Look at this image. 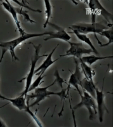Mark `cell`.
Here are the masks:
<instances>
[{"label": "cell", "mask_w": 113, "mask_h": 127, "mask_svg": "<svg viewBox=\"0 0 113 127\" xmlns=\"http://www.w3.org/2000/svg\"><path fill=\"white\" fill-rule=\"evenodd\" d=\"M50 33L51 32H45L43 33H27V32H25L24 33L21 34L20 37L16 38V39H13L12 41H9L0 43V48H1L2 50H4L5 51H9L10 52L12 61H19L18 57L16 56L15 52V50L17 46L20 45L22 42L28 40L30 38L47 36V35L50 34Z\"/></svg>", "instance_id": "6da1fadb"}, {"label": "cell", "mask_w": 113, "mask_h": 127, "mask_svg": "<svg viewBox=\"0 0 113 127\" xmlns=\"http://www.w3.org/2000/svg\"><path fill=\"white\" fill-rule=\"evenodd\" d=\"M34 48H35V53L34 55V57L31 59V64H30V71H29V73L27 75L26 78H24L22 80L19 81V82H22L24 80H26V87H25V89L24 90V91L22 92L21 94H20V96H22V97H24L25 98H26L27 95L28 94V90L29 89V87H30V85L32 83V78H33L34 75V71H35V68H36V63L38 62V60L41 57H47V54H45V55H39V52H40L41 48V45L39 44L38 45H34V44H32Z\"/></svg>", "instance_id": "7a4b0ae2"}, {"label": "cell", "mask_w": 113, "mask_h": 127, "mask_svg": "<svg viewBox=\"0 0 113 127\" xmlns=\"http://www.w3.org/2000/svg\"><path fill=\"white\" fill-rule=\"evenodd\" d=\"M69 28L71 29V31H75L78 32L79 33L83 34L86 35L87 34L90 33V32H93V33H94L96 39L99 42V45H101L102 43L98 39L97 36H96V34H99L102 31L106 30L108 28H107V26H104L102 24L97 23V22L92 23L91 22V24L78 23L76 24L72 25Z\"/></svg>", "instance_id": "3957f363"}, {"label": "cell", "mask_w": 113, "mask_h": 127, "mask_svg": "<svg viewBox=\"0 0 113 127\" xmlns=\"http://www.w3.org/2000/svg\"><path fill=\"white\" fill-rule=\"evenodd\" d=\"M55 84V82L54 81L52 83L46 87H38V88L34 90V92L31 94L27 95L26 102H29V100L30 99H32V98L35 99V101L32 104L29 105V107H31L36 105H38L43 100H45L47 97H50L52 95H56V96L59 97L60 95V92H54L49 91L48 90L50 87L54 86Z\"/></svg>", "instance_id": "277c9868"}, {"label": "cell", "mask_w": 113, "mask_h": 127, "mask_svg": "<svg viewBox=\"0 0 113 127\" xmlns=\"http://www.w3.org/2000/svg\"><path fill=\"white\" fill-rule=\"evenodd\" d=\"M83 94H81V102L73 107V110H76L77 109L81 107H85L88 109L89 113V120H93L94 118L95 114H97V104H96L95 98L92 97L88 93L83 90Z\"/></svg>", "instance_id": "5b68a950"}, {"label": "cell", "mask_w": 113, "mask_h": 127, "mask_svg": "<svg viewBox=\"0 0 113 127\" xmlns=\"http://www.w3.org/2000/svg\"><path fill=\"white\" fill-rule=\"evenodd\" d=\"M70 45V48L64 55H60V57L65 56H73L74 58H77L80 59L82 55L84 54H90L93 52L91 49L85 48L83 46V43H72V42H67Z\"/></svg>", "instance_id": "8992f818"}, {"label": "cell", "mask_w": 113, "mask_h": 127, "mask_svg": "<svg viewBox=\"0 0 113 127\" xmlns=\"http://www.w3.org/2000/svg\"><path fill=\"white\" fill-rule=\"evenodd\" d=\"M74 62L76 64V69L74 72L71 73L69 80L67 83V87L71 88V86H73L76 88L77 91L78 92L79 94L81 95V92L79 88V86H81V80L83 79V77H82L83 72L81 71V67H80V62L77 61L76 58H74Z\"/></svg>", "instance_id": "52a82bcc"}, {"label": "cell", "mask_w": 113, "mask_h": 127, "mask_svg": "<svg viewBox=\"0 0 113 127\" xmlns=\"http://www.w3.org/2000/svg\"><path fill=\"white\" fill-rule=\"evenodd\" d=\"M50 26L54 28L56 30V32H51L50 34L48 35L47 38L44 39V41H48L52 39H59L63 40L64 41L68 42L70 39H71V37L67 32L65 31L64 28H61L58 25H56L54 23H51L50 22L48 23Z\"/></svg>", "instance_id": "ba28073f"}, {"label": "cell", "mask_w": 113, "mask_h": 127, "mask_svg": "<svg viewBox=\"0 0 113 127\" xmlns=\"http://www.w3.org/2000/svg\"><path fill=\"white\" fill-rule=\"evenodd\" d=\"M88 6L90 10L93 12L92 13H94L96 11L99 12L106 19V20L108 22V24H112L111 22V21L113 22V14L109 13L108 11H107V10H106L103 6H102V4H100L99 1L90 0L88 1Z\"/></svg>", "instance_id": "9c48e42d"}, {"label": "cell", "mask_w": 113, "mask_h": 127, "mask_svg": "<svg viewBox=\"0 0 113 127\" xmlns=\"http://www.w3.org/2000/svg\"><path fill=\"white\" fill-rule=\"evenodd\" d=\"M104 85H102V91H100L98 88L96 87L95 88V98L96 101L97 103V113L99 115V121L100 123L103 122L104 113V111H107V109L104 103Z\"/></svg>", "instance_id": "30bf717a"}, {"label": "cell", "mask_w": 113, "mask_h": 127, "mask_svg": "<svg viewBox=\"0 0 113 127\" xmlns=\"http://www.w3.org/2000/svg\"><path fill=\"white\" fill-rule=\"evenodd\" d=\"M2 5H3V6L5 10H7L8 12L12 15L15 23L16 24L17 30L19 31L20 34H22L24 33L25 31L22 29L21 26H20V22L19 21V19H18L17 13L16 10H15V8L12 6V4H10V1H8V0H5L4 1H2Z\"/></svg>", "instance_id": "8fae6325"}, {"label": "cell", "mask_w": 113, "mask_h": 127, "mask_svg": "<svg viewBox=\"0 0 113 127\" xmlns=\"http://www.w3.org/2000/svg\"><path fill=\"white\" fill-rule=\"evenodd\" d=\"M58 45H57L56 46V47L54 48V49L52 50V51L51 52V53H50V54L47 55V59L43 61L42 64H41L36 70H35L34 74L38 76L39 74H45V72L47 71V69L50 66L53 65L56 61H58V59H57L56 60L52 59L53 54H54V53L55 52V51L56 50V48L58 47Z\"/></svg>", "instance_id": "7c38bea8"}, {"label": "cell", "mask_w": 113, "mask_h": 127, "mask_svg": "<svg viewBox=\"0 0 113 127\" xmlns=\"http://www.w3.org/2000/svg\"><path fill=\"white\" fill-rule=\"evenodd\" d=\"M3 100H8L9 102L12 103L14 107H17L20 111H22V110L26 111L28 108V105H29V102H26V98L20 95H19L18 97L14 98H8L4 97Z\"/></svg>", "instance_id": "4fadbf2b"}, {"label": "cell", "mask_w": 113, "mask_h": 127, "mask_svg": "<svg viewBox=\"0 0 113 127\" xmlns=\"http://www.w3.org/2000/svg\"><path fill=\"white\" fill-rule=\"evenodd\" d=\"M82 89L88 93L91 97L95 98V84L93 82V80L88 79L86 78L82 79L81 82V86Z\"/></svg>", "instance_id": "5bb4252c"}, {"label": "cell", "mask_w": 113, "mask_h": 127, "mask_svg": "<svg viewBox=\"0 0 113 127\" xmlns=\"http://www.w3.org/2000/svg\"><path fill=\"white\" fill-rule=\"evenodd\" d=\"M72 32H73V34H74L76 36L77 38H78L80 41H81L82 42H84V43H86L87 45H88L90 47V49L93 51V52L95 54H96V55H99V52L97 51V50L96 49L95 47L94 46V45H93V43H92V42L91 41L90 38H89L86 35L83 34L79 33L78 32L75 31H72Z\"/></svg>", "instance_id": "9a60e30c"}, {"label": "cell", "mask_w": 113, "mask_h": 127, "mask_svg": "<svg viewBox=\"0 0 113 127\" xmlns=\"http://www.w3.org/2000/svg\"><path fill=\"white\" fill-rule=\"evenodd\" d=\"M113 56H107V57H99L95 56V55H88V56H83L81 57L80 59L81 61H83V62L86 63L87 65H88L89 66H91L92 64L95 63V62H97L98 61L100 60L106 59H113Z\"/></svg>", "instance_id": "2e32d148"}, {"label": "cell", "mask_w": 113, "mask_h": 127, "mask_svg": "<svg viewBox=\"0 0 113 127\" xmlns=\"http://www.w3.org/2000/svg\"><path fill=\"white\" fill-rule=\"evenodd\" d=\"M79 60H80L79 62H80V67H81L82 72H83V74H84L85 76V78L88 79H90V80H93V76H95V71L91 69V67L87 65L86 64L83 62V61H81L80 59Z\"/></svg>", "instance_id": "e0dca14e"}, {"label": "cell", "mask_w": 113, "mask_h": 127, "mask_svg": "<svg viewBox=\"0 0 113 127\" xmlns=\"http://www.w3.org/2000/svg\"><path fill=\"white\" fill-rule=\"evenodd\" d=\"M99 34L101 35L102 36H104L106 38H107L109 40L108 43L106 44H101L100 45V47H104V46H107L108 45H111V43H113V27L111 28H109V29H106V30H104L100 32Z\"/></svg>", "instance_id": "ac0fdd59"}, {"label": "cell", "mask_w": 113, "mask_h": 127, "mask_svg": "<svg viewBox=\"0 0 113 127\" xmlns=\"http://www.w3.org/2000/svg\"><path fill=\"white\" fill-rule=\"evenodd\" d=\"M44 2H45V8H46L45 14L47 15V17H46V21L43 24V28H46L50 22V20L52 17V5L49 0H45Z\"/></svg>", "instance_id": "d6986e66"}, {"label": "cell", "mask_w": 113, "mask_h": 127, "mask_svg": "<svg viewBox=\"0 0 113 127\" xmlns=\"http://www.w3.org/2000/svg\"><path fill=\"white\" fill-rule=\"evenodd\" d=\"M15 10H16V12H17V14L20 15H22V17H23L24 21L29 22L31 24L36 23V21H34V20H33L32 19H30V17H29V14L28 13V12L23 10L22 8H15Z\"/></svg>", "instance_id": "ffe728a7"}, {"label": "cell", "mask_w": 113, "mask_h": 127, "mask_svg": "<svg viewBox=\"0 0 113 127\" xmlns=\"http://www.w3.org/2000/svg\"><path fill=\"white\" fill-rule=\"evenodd\" d=\"M45 75L44 74H39L37 79L30 85L29 90H28V93L30 91H32L33 90H35L36 88H38L41 83H43V81H42V79L45 78Z\"/></svg>", "instance_id": "44dd1931"}, {"label": "cell", "mask_w": 113, "mask_h": 127, "mask_svg": "<svg viewBox=\"0 0 113 127\" xmlns=\"http://www.w3.org/2000/svg\"><path fill=\"white\" fill-rule=\"evenodd\" d=\"M54 76L55 77V81H54L55 82V83L58 84V86L62 89L63 83H67L66 81H64V79L63 78H61L59 74V72H58V71L57 69L55 70V72H54Z\"/></svg>", "instance_id": "7402d4cb"}, {"label": "cell", "mask_w": 113, "mask_h": 127, "mask_svg": "<svg viewBox=\"0 0 113 127\" xmlns=\"http://www.w3.org/2000/svg\"><path fill=\"white\" fill-rule=\"evenodd\" d=\"M13 1L15 2V3H17L18 4H19L20 6H22V7L27 8L29 9V10H30V11H32V12H38V13H41V10H35V9H33L32 8L30 7L29 6L27 5L26 2L25 1H21V2H22V3H20V1H17V0H13Z\"/></svg>", "instance_id": "603a6c76"}, {"label": "cell", "mask_w": 113, "mask_h": 127, "mask_svg": "<svg viewBox=\"0 0 113 127\" xmlns=\"http://www.w3.org/2000/svg\"><path fill=\"white\" fill-rule=\"evenodd\" d=\"M6 51H5L4 50H2V54H1V58H0V64L1 63L2 61H3V57H4V54L6 53ZM4 96L3 95H2L1 94V93H0V99H4Z\"/></svg>", "instance_id": "cb8c5ba5"}, {"label": "cell", "mask_w": 113, "mask_h": 127, "mask_svg": "<svg viewBox=\"0 0 113 127\" xmlns=\"http://www.w3.org/2000/svg\"><path fill=\"white\" fill-rule=\"evenodd\" d=\"M7 127V125H6L5 123H4V122H3L1 119H0V127Z\"/></svg>", "instance_id": "d4e9b609"}]
</instances>
